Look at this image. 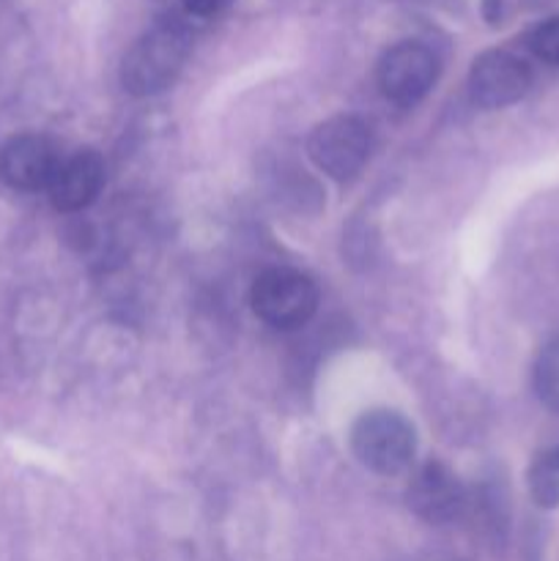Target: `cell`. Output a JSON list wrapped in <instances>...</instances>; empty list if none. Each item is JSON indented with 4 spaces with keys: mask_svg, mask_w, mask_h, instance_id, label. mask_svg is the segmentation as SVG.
<instances>
[{
    "mask_svg": "<svg viewBox=\"0 0 559 561\" xmlns=\"http://www.w3.org/2000/svg\"><path fill=\"white\" fill-rule=\"evenodd\" d=\"M190 55V36L181 25L164 22L142 33L121 64V82L132 96H153L173 85Z\"/></svg>",
    "mask_w": 559,
    "mask_h": 561,
    "instance_id": "1",
    "label": "cell"
},
{
    "mask_svg": "<svg viewBox=\"0 0 559 561\" xmlns=\"http://www.w3.org/2000/svg\"><path fill=\"white\" fill-rule=\"evenodd\" d=\"M351 449L376 474H403L417 453L414 427L398 411H365L351 427Z\"/></svg>",
    "mask_w": 559,
    "mask_h": 561,
    "instance_id": "2",
    "label": "cell"
},
{
    "mask_svg": "<svg viewBox=\"0 0 559 561\" xmlns=\"http://www.w3.org/2000/svg\"><path fill=\"white\" fill-rule=\"evenodd\" d=\"M250 305L263 323L274 329L305 327L318 310V288L294 268H266L252 283Z\"/></svg>",
    "mask_w": 559,
    "mask_h": 561,
    "instance_id": "3",
    "label": "cell"
},
{
    "mask_svg": "<svg viewBox=\"0 0 559 561\" xmlns=\"http://www.w3.org/2000/svg\"><path fill=\"white\" fill-rule=\"evenodd\" d=\"M373 137L365 121L354 115H338L323 121L307 140V153L318 170L334 181H349L365 168L370 157Z\"/></svg>",
    "mask_w": 559,
    "mask_h": 561,
    "instance_id": "4",
    "label": "cell"
},
{
    "mask_svg": "<svg viewBox=\"0 0 559 561\" xmlns=\"http://www.w3.org/2000/svg\"><path fill=\"white\" fill-rule=\"evenodd\" d=\"M438 77V58L420 42H400L378 64V88L389 102L411 107L427 96Z\"/></svg>",
    "mask_w": 559,
    "mask_h": 561,
    "instance_id": "5",
    "label": "cell"
},
{
    "mask_svg": "<svg viewBox=\"0 0 559 561\" xmlns=\"http://www.w3.org/2000/svg\"><path fill=\"white\" fill-rule=\"evenodd\" d=\"M532 88V71L518 55L504 49H488L471 64L469 91L471 102L482 110L510 107L526 96Z\"/></svg>",
    "mask_w": 559,
    "mask_h": 561,
    "instance_id": "6",
    "label": "cell"
},
{
    "mask_svg": "<svg viewBox=\"0 0 559 561\" xmlns=\"http://www.w3.org/2000/svg\"><path fill=\"white\" fill-rule=\"evenodd\" d=\"M64 153L44 135H16L0 148V181L11 190H49Z\"/></svg>",
    "mask_w": 559,
    "mask_h": 561,
    "instance_id": "7",
    "label": "cell"
},
{
    "mask_svg": "<svg viewBox=\"0 0 559 561\" xmlns=\"http://www.w3.org/2000/svg\"><path fill=\"white\" fill-rule=\"evenodd\" d=\"M406 499L409 507L427 524H449L464 513L466 491L447 466L431 460L411 477Z\"/></svg>",
    "mask_w": 559,
    "mask_h": 561,
    "instance_id": "8",
    "label": "cell"
},
{
    "mask_svg": "<svg viewBox=\"0 0 559 561\" xmlns=\"http://www.w3.org/2000/svg\"><path fill=\"white\" fill-rule=\"evenodd\" d=\"M104 186V159L91 148L64 157L53 184H49V201L58 211L75 214L91 206Z\"/></svg>",
    "mask_w": 559,
    "mask_h": 561,
    "instance_id": "9",
    "label": "cell"
},
{
    "mask_svg": "<svg viewBox=\"0 0 559 561\" xmlns=\"http://www.w3.org/2000/svg\"><path fill=\"white\" fill-rule=\"evenodd\" d=\"M529 491L540 507H559V447L537 455L529 469Z\"/></svg>",
    "mask_w": 559,
    "mask_h": 561,
    "instance_id": "10",
    "label": "cell"
},
{
    "mask_svg": "<svg viewBox=\"0 0 559 561\" xmlns=\"http://www.w3.org/2000/svg\"><path fill=\"white\" fill-rule=\"evenodd\" d=\"M535 392L548 411L559 414V340L548 343L535 362Z\"/></svg>",
    "mask_w": 559,
    "mask_h": 561,
    "instance_id": "11",
    "label": "cell"
},
{
    "mask_svg": "<svg viewBox=\"0 0 559 561\" xmlns=\"http://www.w3.org/2000/svg\"><path fill=\"white\" fill-rule=\"evenodd\" d=\"M529 49L546 64L559 66V16L537 25L529 36Z\"/></svg>",
    "mask_w": 559,
    "mask_h": 561,
    "instance_id": "12",
    "label": "cell"
},
{
    "mask_svg": "<svg viewBox=\"0 0 559 561\" xmlns=\"http://www.w3.org/2000/svg\"><path fill=\"white\" fill-rule=\"evenodd\" d=\"M184 9L195 16H217L228 9L233 0H181Z\"/></svg>",
    "mask_w": 559,
    "mask_h": 561,
    "instance_id": "13",
    "label": "cell"
}]
</instances>
